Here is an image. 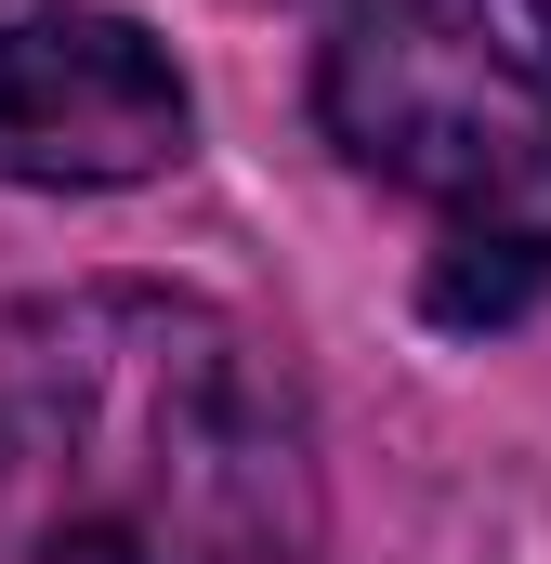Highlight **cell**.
Here are the masks:
<instances>
[{
  "instance_id": "6da1fadb",
  "label": "cell",
  "mask_w": 551,
  "mask_h": 564,
  "mask_svg": "<svg viewBox=\"0 0 551 564\" xmlns=\"http://www.w3.org/2000/svg\"><path fill=\"white\" fill-rule=\"evenodd\" d=\"M0 564H315V421L184 289L0 315Z\"/></svg>"
},
{
  "instance_id": "7a4b0ae2",
  "label": "cell",
  "mask_w": 551,
  "mask_h": 564,
  "mask_svg": "<svg viewBox=\"0 0 551 564\" xmlns=\"http://www.w3.org/2000/svg\"><path fill=\"white\" fill-rule=\"evenodd\" d=\"M315 119L433 210V328H512L551 289V0H342Z\"/></svg>"
},
{
  "instance_id": "3957f363",
  "label": "cell",
  "mask_w": 551,
  "mask_h": 564,
  "mask_svg": "<svg viewBox=\"0 0 551 564\" xmlns=\"http://www.w3.org/2000/svg\"><path fill=\"white\" fill-rule=\"evenodd\" d=\"M184 79L132 13L13 0L0 13V184H144L184 158Z\"/></svg>"
},
{
  "instance_id": "277c9868",
  "label": "cell",
  "mask_w": 551,
  "mask_h": 564,
  "mask_svg": "<svg viewBox=\"0 0 551 564\" xmlns=\"http://www.w3.org/2000/svg\"><path fill=\"white\" fill-rule=\"evenodd\" d=\"M0 13H13V0H0Z\"/></svg>"
}]
</instances>
